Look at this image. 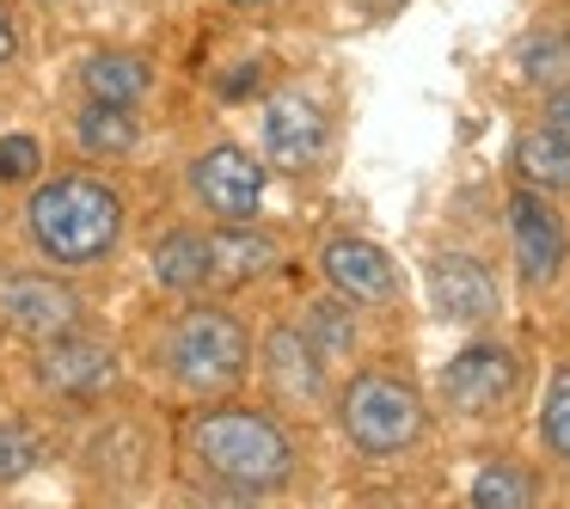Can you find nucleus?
Instances as JSON below:
<instances>
[{"label":"nucleus","instance_id":"nucleus-1","mask_svg":"<svg viewBox=\"0 0 570 509\" xmlns=\"http://www.w3.org/2000/svg\"><path fill=\"white\" fill-rule=\"evenodd\" d=\"M178 460L215 497H283L301 479V442L276 405L222 393L178 418Z\"/></svg>","mask_w":570,"mask_h":509},{"label":"nucleus","instance_id":"nucleus-2","mask_svg":"<svg viewBox=\"0 0 570 509\" xmlns=\"http://www.w3.org/2000/svg\"><path fill=\"white\" fill-rule=\"evenodd\" d=\"M19 234H26L31 258L56 264L68 276L105 271L124 252L129 203L105 173H50V178H31L26 185Z\"/></svg>","mask_w":570,"mask_h":509},{"label":"nucleus","instance_id":"nucleus-3","mask_svg":"<svg viewBox=\"0 0 570 509\" xmlns=\"http://www.w3.org/2000/svg\"><path fill=\"white\" fill-rule=\"evenodd\" d=\"M154 369L190 399L239 393L252 381V325L227 301H209V288L178 295V307H166V320L154 325Z\"/></svg>","mask_w":570,"mask_h":509},{"label":"nucleus","instance_id":"nucleus-4","mask_svg":"<svg viewBox=\"0 0 570 509\" xmlns=\"http://www.w3.org/2000/svg\"><path fill=\"white\" fill-rule=\"evenodd\" d=\"M337 430L356 454L368 460H393V454H411L430 430V405L423 393L393 369H356L344 386H337Z\"/></svg>","mask_w":570,"mask_h":509},{"label":"nucleus","instance_id":"nucleus-5","mask_svg":"<svg viewBox=\"0 0 570 509\" xmlns=\"http://www.w3.org/2000/svg\"><path fill=\"white\" fill-rule=\"evenodd\" d=\"M26 374L50 405L92 411L124 386V350L105 332H92V325H75V332H56L43 344H31Z\"/></svg>","mask_w":570,"mask_h":509},{"label":"nucleus","instance_id":"nucleus-6","mask_svg":"<svg viewBox=\"0 0 570 509\" xmlns=\"http://www.w3.org/2000/svg\"><path fill=\"white\" fill-rule=\"evenodd\" d=\"M0 325L19 344H43L56 332L92 325V301L87 288H75V276L56 264H0Z\"/></svg>","mask_w":570,"mask_h":509},{"label":"nucleus","instance_id":"nucleus-7","mask_svg":"<svg viewBox=\"0 0 570 509\" xmlns=\"http://www.w3.org/2000/svg\"><path fill=\"white\" fill-rule=\"evenodd\" d=\"M185 190L203 222H258L264 190H271V166L246 141H209L203 154L185 160Z\"/></svg>","mask_w":570,"mask_h":509},{"label":"nucleus","instance_id":"nucleus-8","mask_svg":"<svg viewBox=\"0 0 570 509\" xmlns=\"http://www.w3.org/2000/svg\"><path fill=\"white\" fill-rule=\"evenodd\" d=\"M154 467H160V435L141 411H105L80 435V472L105 497H141L154 484Z\"/></svg>","mask_w":570,"mask_h":509},{"label":"nucleus","instance_id":"nucleus-9","mask_svg":"<svg viewBox=\"0 0 570 509\" xmlns=\"http://www.w3.org/2000/svg\"><path fill=\"white\" fill-rule=\"evenodd\" d=\"M442 405L454 418H503L521 399V356L503 337H472L466 350L442 362V381H435Z\"/></svg>","mask_w":570,"mask_h":509},{"label":"nucleus","instance_id":"nucleus-10","mask_svg":"<svg viewBox=\"0 0 570 509\" xmlns=\"http://www.w3.org/2000/svg\"><path fill=\"white\" fill-rule=\"evenodd\" d=\"M258 141H264V166H276L283 178H313V173H325L332 141H337L332 111H325L307 87H283V92L264 99Z\"/></svg>","mask_w":570,"mask_h":509},{"label":"nucleus","instance_id":"nucleus-11","mask_svg":"<svg viewBox=\"0 0 570 509\" xmlns=\"http://www.w3.org/2000/svg\"><path fill=\"white\" fill-rule=\"evenodd\" d=\"M252 374L271 393L276 411H325L332 405V369L313 356V344L301 337L295 320L264 325V337L252 344Z\"/></svg>","mask_w":570,"mask_h":509},{"label":"nucleus","instance_id":"nucleus-12","mask_svg":"<svg viewBox=\"0 0 570 509\" xmlns=\"http://www.w3.org/2000/svg\"><path fill=\"white\" fill-rule=\"evenodd\" d=\"M503 215H509V252H515L521 288H533V295L552 288L570 264V227H564V215H558V203L533 185H515L503 203Z\"/></svg>","mask_w":570,"mask_h":509},{"label":"nucleus","instance_id":"nucleus-13","mask_svg":"<svg viewBox=\"0 0 570 509\" xmlns=\"http://www.w3.org/2000/svg\"><path fill=\"white\" fill-rule=\"evenodd\" d=\"M423 283H430L435 320H448V325H491L497 313H503L497 271L479 258V252H430Z\"/></svg>","mask_w":570,"mask_h":509},{"label":"nucleus","instance_id":"nucleus-14","mask_svg":"<svg viewBox=\"0 0 570 509\" xmlns=\"http://www.w3.org/2000/svg\"><path fill=\"white\" fill-rule=\"evenodd\" d=\"M320 276L325 288H337L344 301H356V307H393L399 301V264L386 246H374V239L362 234H332L320 246Z\"/></svg>","mask_w":570,"mask_h":509},{"label":"nucleus","instance_id":"nucleus-15","mask_svg":"<svg viewBox=\"0 0 570 509\" xmlns=\"http://www.w3.org/2000/svg\"><path fill=\"white\" fill-rule=\"evenodd\" d=\"M209 264L222 288H252L283 271L288 252L264 222H209Z\"/></svg>","mask_w":570,"mask_h":509},{"label":"nucleus","instance_id":"nucleus-16","mask_svg":"<svg viewBox=\"0 0 570 509\" xmlns=\"http://www.w3.org/2000/svg\"><path fill=\"white\" fill-rule=\"evenodd\" d=\"M154 62L141 50H117V43H99L75 62V87L80 99H99V105H124V111H141L154 99Z\"/></svg>","mask_w":570,"mask_h":509},{"label":"nucleus","instance_id":"nucleus-17","mask_svg":"<svg viewBox=\"0 0 570 509\" xmlns=\"http://www.w3.org/2000/svg\"><path fill=\"white\" fill-rule=\"evenodd\" d=\"M148 271H154V288L160 295H203V288H215V264H209V227H166L160 239L148 246Z\"/></svg>","mask_w":570,"mask_h":509},{"label":"nucleus","instance_id":"nucleus-18","mask_svg":"<svg viewBox=\"0 0 570 509\" xmlns=\"http://www.w3.org/2000/svg\"><path fill=\"white\" fill-rule=\"evenodd\" d=\"M301 337L313 344V356L325 362V369H337V362H356L362 350V320H356V301H344L337 288H325V295H313L307 307H301Z\"/></svg>","mask_w":570,"mask_h":509},{"label":"nucleus","instance_id":"nucleus-19","mask_svg":"<svg viewBox=\"0 0 570 509\" xmlns=\"http://www.w3.org/2000/svg\"><path fill=\"white\" fill-rule=\"evenodd\" d=\"M509 166H515V185H533V190H546V197H564L570 190V136L540 117L533 129L515 136Z\"/></svg>","mask_w":570,"mask_h":509},{"label":"nucleus","instance_id":"nucleus-20","mask_svg":"<svg viewBox=\"0 0 570 509\" xmlns=\"http://www.w3.org/2000/svg\"><path fill=\"white\" fill-rule=\"evenodd\" d=\"M75 148L92 154V160H129L141 148V117L124 111V105H99V99H80L75 111Z\"/></svg>","mask_w":570,"mask_h":509},{"label":"nucleus","instance_id":"nucleus-21","mask_svg":"<svg viewBox=\"0 0 570 509\" xmlns=\"http://www.w3.org/2000/svg\"><path fill=\"white\" fill-rule=\"evenodd\" d=\"M515 75H521V87H533L540 99L558 92V87H570V43H564V31L533 26L528 38L515 43Z\"/></svg>","mask_w":570,"mask_h":509},{"label":"nucleus","instance_id":"nucleus-22","mask_svg":"<svg viewBox=\"0 0 570 509\" xmlns=\"http://www.w3.org/2000/svg\"><path fill=\"white\" fill-rule=\"evenodd\" d=\"M472 503L479 509H528V503H540V479L521 460H491L472 479Z\"/></svg>","mask_w":570,"mask_h":509},{"label":"nucleus","instance_id":"nucleus-23","mask_svg":"<svg viewBox=\"0 0 570 509\" xmlns=\"http://www.w3.org/2000/svg\"><path fill=\"white\" fill-rule=\"evenodd\" d=\"M43 460H50V442H43L38 423L0 418V491H7V484H19V479H31Z\"/></svg>","mask_w":570,"mask_h":509},{"label":"nucleus","instance_id":"nucleus-24","mask_svg":"<svg viewBox=\"0 0 570 509\" xmlns=\"http://www.w3.org/2000/svg\"><path fill=\"white\" fill-rule=\"evenodd\" d=\"M540 442L552 460L570 467V362H558L546 374V393H540Z\"/></svg>","mask_w":570,"mask_h":509},{"label":"nucleus","instance_id":"nucleus-25","mask_svg":"<svg viewBox=\"0 0 570 509\" xmlns=\"http://www.w3.org/2000/svg\"><path fill=\"white\" fill-rule=\"evenodd\" d=\"M31 178H43V141L31 129H7L0 136V190H26Z\"/></svg>","mask_w":570,"mask_h":509},{"label":"nucleus","instance_id":"nucleus-26","mask_svg":"<svg viewBox=\"0 0 570 509\" xmlns=\"http://www.w3.org/2000/svg\"><path fill=\"white\" fill-rule=\"evenodd\" d=\"M215 87H222V99H227V105L258 99V87H264V62H234L222 80H215Z\"/></svg>","mask_w":570,"mask_h":509},{"label":"nucleus","instance_id":"nucleus-27","mask_svg":"<svg viewBox=\"0 0 570 509\" xmlns=\"http://www.w3.org/2000/svg\"><path fill=\"white\" fill-rule=\"evenodd\" d=\"M19 50H26V31H19V13L13 0H0V75L19 62Z\"/></svg>","mask_w":570,"mask_h":509},{"label":"nucleus","instance_id":"nucleus-28","mask_svg":"<svg viewBox=\"0 0 570 509\" xmlns=\"http://www.w3.org/2000/svg\"><path fill=\"white\" fill-rule=\"evenodd\" d=\"M546 124H552V129H564V136H570V87L546 92Z\"/></svg>","mask_w":570,"mask_h":509},{"label":"nucleus","instance_id":"nucleus-29","mask_svg":"<svg viewBox=\"0 0 570 509\" xmlns=\"http://www.w3.org/2000/svg\"><path fill=\"white\" fill-rule=\"evenodd\" d=\"M405 0H356V13H368V19H393Z\"/></svg>","mask_w":570,"mask_h":509},{"label":"nucleus","instance_id":"nucleus-30","mask_svg":"<svg viewBox=\"0 0 570 509\" xmlns=\"http://www.w3.org/2000/svg\"><path fill=\"white\" fill-rule=\"evenodd\" d=\"M31 7H62V0H31Z\"/></svg>","mask_w":570,"mask_h":509},{"label":"nucleus","instance_id":"nucleus-31","mask_svg":"<svg viewBox=\"0 0 570 509\" xmlns=\"http://www.w3.org/2000/svg\"><path fill=\"white\" fill-rule=\"evenodd\" d=\"M564 43H570V26H564Z\"/></svg>","mask_w":570,"mask_h":509}]
</instances>
